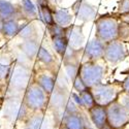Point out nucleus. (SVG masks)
Returning a JSON list of instances; mask_svg holds the SVG:
<instances>
[{"instance_id": "nucleus-18", "label": "nucleus", "mask_w": 129, "mask_h": 129, "mask_svg": "<svg viewBox=\"0 0 129 129\" xmlns=\"http://www.w3.org/2000/svg\"><path fill=\"white\" fill-rule=\"evenodd\" d=\"M39 44L36 40V38L32 39H24L22 44H20L19 48L20 50L24 53V55L28 59H33L34 57L37 56V53L39 50Z\"/></svg>"}, {"instance_id": "nucleus-30", "label": "nucleus", "mask_w": 129, "mask_h": 129, "mask_svg": "<svg viewBox=\"0 0 129 129\" xmlns=\"http://www.w3.org/2000/svg\"><path fill=\"white\" fill-rule=\"evenodd\" d=\"M120 14L129 13V0H121L119 3V8H118Z\"/></svg>"}, {"instance_id": "nucleus-21", "label": "nucleus", "mask_w": 129, "mask_h": 129, "mask_svg": "<svg viewBox=\"0 0 129 129\" xmlns=\"http://www.w3.org/2000/svg\"><path fill=\"white\" fill-rule=\"evenodd\" d=\"M19 29H20V24H19L18 20L12 19V20L4 21L2 35L6 38H12V37L18 35Z\"/></svg>"}, {"instance_id": "nucleus-4", "label": "nucleus", "mask_w": 129, "mask_h": 129, "mask_svg": "<svg viewBox=\"0 0 129 129\" xmlns=\"http://www.w3.org/2000/svg\"><path fill=\"white\" fill-rule=\"evenodd\" d=\"M118 24L117 20L110 16H101L96 21V37L100 41L110 42L118 39Z\"/></svg>"}, {"instance_id": "nucleus-25", "label": "nucleus", "mask_w": 129, "mask_h": 129, "mask_svg": "<svg viewBox=\"0 0 129 129\" xmlns=\"http://www.w3.org/2000/svg\"><path fill=\"white\" fill-rule=\"evenodd\" d=\"M36 57H37V60L39 62H41L42 64H45V65H47V66L51 65V64L54 62V58L50 54V52L46 48L41 47V46L39 47V50H38Z\"/></svg>"}, {"instance_id": "nucleus-2", "label": "nucleus", "mask_w": 129, "mask_h": 129, "mask_svg": "<svg viewBox=\"0 0 129 129\" xmlns=\"http://www.w3.org/2000/svg\"><path fill=\"white\" fill-rule=\"evenodd\" d=\"M22 97L30 113L47 112L49 104V95L34 81L30 83Z\"/></svg>"}, {"instance_id": "nucleus-29", "label": "nucleus", "mask_w": 129, "mask_h": 129, "mask_svg": "<svg viewBox=\"0 0 129 129\" xmlns=\"http://www.w3.org/2000/svg\"><path fill=\"white\" fill-rule=\"evenodd\" d=\"M72 86H73V89L76 90L78 93H81V92H83V91H85V90L88 89V87H87V86H86V84L84 83V81H83V79L81 78L80 74H79V76H77L76 79L72 81Z\"/></svg>"}, {"instance_id": "nucleus-19", "label": "nucleus", "mask_w": 129, "mask_h": 129, "mask_svg": "<svg viewBox=\"0 0 129 129\" xmlns=\"http://www.w3.org/2000/svg\"><path fill=\"white\" fill-rule=\"evenodd\" d=\"M53 15H54L55 23L57 25H59L63 28H66V27L70 26L72 17L67 9H64V8L56 9L55 12H53Z\"/></svg>"}, {"instance_id": "nucleus-12", "label": "nucleus", "mask_w": 129, "mask_h": 129, "mask_svg": "<svg viewBox=\"0 0 129 129\" xmlns=\"http://www.w3.org/2000/svg\"><path fill=\"white\" fill-rule=\"evenodd\" d=\"M90 121L96 129H104L107 126V114L106 107L95 104L90 110H88Z\"/></svg>"}, {"instance_id": "nucleus-16", "label": "nucleus", "mask_w": 129, "mask_h": 129, "mask_svg": "<svg viewBox=\"0 0 129 129\" xmlns=\"http://www.w3.org/2000/svg\"><path fill=\"white\" fill-rule=\"evenodd\" d=\"M34 82L44 90L48 95H50L56 88L55 77H52L48 73H37Z\"/></svg>"}, {"instance_id": "nucleus-34", "label": "nucleus", "mask_w": 129, "mask_h": 129, "mask_svg": "<svg viewBox=\"0 0 129 129\" xmlns=\"http://www.w3.org/2000/svg\"><path fill=\"white\" fill-rule=\"evenodd\" d=\"M3 24H4V21L0 19V34H2V30H3Z\"/></svg>"}, {"instance_id": "nucleus-23", "label": "nucleus", "mask_w": 129, "mask_h": 129, "mask_svg": "<svg viewBox=\"0 0 129 129\" xmlns=\"http://www.w3.org/2000/svg\"><path fill=\"white\" fill-rule=\"evenodd\" d=\"M52 41H53V47L55 49L56 53L59 56H61V58H63L64 54H65V52L67 51L69 47L66 38L64 36H57V37L52 38Z\"/></svg>"}, {"instance_id": "nucleus-3", "label": "nucleus", "mask_w": 129, "mask_h": 129, "mask_svg": "<svg viewBox=\"0 0 129 129\" xmlns=\"http://www.w3.org/2000/svg\"><path fill=\"white\" fill-rule=\"evenodd\" d=\"M30 111L23 101L22 96H7L2 107L4 119L14 123H23L29 117Z\"/></svg>"}, {"instance_id": "nucleus-33", "label": "nucleus", "mask_w": 129, "mask_h": 129, "mask_svg": "<svg viewBox=\"0 0 129 129\" xmlns=\"http://www.w3.org/2000/svg\"><path fill=\"white\" fill-rule=\"evenodd\" d=\"M120 19H121V21H122V23H125V24H128V25H129V13L121 14Z\"/></svg>"}, {"instance_id": "nucleus-8", "label": "nucleus", "mask_w": 129, "mask_h": 129, "mask_svg": "<svg viewBox=\"0 0 129 129\" xmlns=\"http://www.w3.org/2000/svg\"><path fill=\"white\" fill-rule=\"evenodd\" d=\"M23 124V129H58L54 117H50L46 112L31 113Z\"/></svg>"}, {"instance_id": "nucleus-27", "label": "nucleus", "mask_w": 129, "mask_h": 129, "mask_svg": "<svg viewBox=\"0 0 129 129\" xmlns=\"http://www.w3.org/2000/svg\"><path fill=\"white\" fill-rule=\"evenodd\" d=\"M118 38L121 40H129V25L125 23L119 24L118 28Z\"/></svg>"}, {"instance_id": "nucleus-7", "label": "nucleus", "mask_w": 129, "mask_h": 129, "mask_svg": "<svg viewBox=\"0 0 129 129\" xmlns=\"http://www.w3.org/2000/svg\"><path fill=\"white\" fill-rule=\"evenodd\" d=\"M80 76L88 88H93L94 86L101 83L104 77V69L102 66L89 61L84 63L80 67Z\"/></svg>"}, {"instance_id": "nucleus-22", "label": "nucleus", "mask_w": 129, "mask_h": 129, "mask_svg": "<svg viewBox=\"0 0 129 129\" xmlns=\"http://www.w3.org/2000/svg\"><path fill=\"white\" fill-rule=\"evenodd\" d=\"M21 8H22V12L27 20L33 21V20L37 19L38 12H37V8L34 5V3L32 2V0H22V2H21Z\"/></svg>"}, {"instance_id": "nucleus-28", "label": "nucleus", "mask_w": 129, "mask_h": 129, "mask_svg": "<svg viewBox=\"0 0 129 129\" xmlns=\"http://www.w3.org/2000/svg\"><path fill=\"white\" fill-rule=\"evenodd\" d=\"M48 30H49V33H50L52 38L57 37V36H64V32H65V28L57 25L56 23L50 27H48Z\"/></svg>"}, {"instance_id": "nucleus-5", "label": "nucleus", "mask_w": 129, "mask_h": 129, "mask_svg": "<svg viewBox=\"0 0 129 129\" xmlns=\"http://www.w3.org/2000/svg\"><path fill=\"white\" fill-rule=\"evenodd\" d=\"M96 104L101 106H107L114 101L119 100L121 91L116 85L113 84H98L91 88Z\"/></svg>"}, {"instance_id": "nucleus-35", "label": "nucleus", "mask_w": 129, "mask_h": 129, "mask_svg": "<svg viewBox=\"0 0 129 129\" xmlns=\"http://www.w3.org/2000/svg\"><path fill=\"white\" fill-rule=\"evenodd\" d=\"M87 129H96L95 127H91V126H88V128Z\"/></svg>"}, {"instance_id": "nucleus-37", "label": "nucleus", "mask_w": 129, "mask_h": 129, "mask_svg": "<svg viewBox=\"0 0 129 129\" xmlns=\"http://www.w3.org/2000/svg\"><path fill=\"white\" fill-rule=\"evenodd\" d=\"M49 1H53V2H56L57 0H49Z\"/></svg>"}, {"instance_id": "nucleus-20", "label": "nucleus", "mask_w": 129, "mask_h": 129, "mask_svg": "<svg viewBox=\"0 0 129 129\" xmlns=\"http://www.w3.org/2000/svg\"><path fill=\"white\" fill-rule=\"evenodd\" d=\"M36 35H37L36 27L31 21L20 25V29L18 32L19 37H21L22 39H32V38H36Z\"/></svg>"}, {"instance_id": "nucleus-15", "label": "nucleus", "mask_w": 129, "mask_h": 129, "mask_svg": "<svg viewBox=\"0 0 129 129\" xmlns=\"http://www.w3.org/2000/svg\"><path fill=\"white\" fill-rule=\"evenodd\" d=\"M23 15L22 8H18L13 2L7 0H0V19L3 21L16 19L19 21V16ZM25 17V16H24Z\"/></svg>"}, {"instance_id": "nucleus-1", "label": "nucleus", "mask_w": 129, "mask_h": 129, "mask_svg": "<svg viewBox=\"0 0 129 129\" xmlns=\"http://www.w3.org/2000/svg\"><path fill=\"white\" fill-rule=\"evenodd\" d=\"M31 72L23 64L15 63L7 83V96H21L30 85Z\"/></svg>"}, {"instance_id": "nucleus-26", "label": "nucleus", "mask_w": 129, "mask_h": 129, "mask_svg": "<svg viewBox=\"0 0 129 129\" xmlns=\"http://www.w3.org/2000/svg\"><path fill=\"white\" fill-rule=\"evenodd\" d=\"M65 71H66V74L69 78V80L73 81L76 79V77L80 74V67L76 63H72L71 61L65 62Z\"/></svg>"}, {"instance_id": "nucleus-13", "label": "nucleus", "mask_w": 129, "mask_h": 129, "mask_svg": "<svg viewBox=\"0 0 129 129\" xmlns=\"http://www.w3.org/2000/svg\"><path fill=\"white\" fill-rule=\"evenodd\" d=\"M64 37L66 38L68 45L74 50L80 49L84 44V34H83V27L77 25H70L65 28Z\"/></svg>"}, {"instance_id": "nucleus-10", "label": "nucleus", "mask_w": 129, "mask_h": 129, "mask_svg": "<svg viewBox=\"0 0 129 129\" xmlns=\"http://www.w3.org/2000/svg\"><path fill=\"white\" fill-rule=\"evenodd\" d=\"M88 126L90 125H88L87 118L81 111H79L64 117L58 129H87Z\"/></svg>"}, {"instance_id": "nucleus-24", "label": "nucleus", "mask_w": 129, "mask_h": 129, "mask_svg": "<svg viewBox=\"0 0 129 129\" xmlns=\"http://www.w3.org/2000/svg\"><path fill=\"white\" fill-rule=\"evenodd\" d=\"M79 95H80L82 103H83V107H85L87 111L90 110L91 107H93L96 104L95 99H94V96H93V93H92L90 88H88L87 90H85V91L79 93Z\"/></svg>"}, {"instance_id": "nucleus-36", "label": "nucleus", "mask_w": 129, "mask_h": 129, "mask_svg": "<svg viewBox=\"0 0 129 129\" xmlns=\"http://www.w3.org/2000/svg\"><path fill=\"white\" fill-rule=\"evenodd\" d=\"M104 129H113V128H111V127H109V126H107L106 128H104Z\"/></svg>"}, {"instance_id": "nucleus-11", "label": "nucleus", "mask_w": 129, "mask_h": 129, "mask_svg": "<svg viewBox=\"0 0 129 129\" xmlns=\"http://www.w3.org/2000/svg\"><path fill=\"white\" fill-rule=\"evenodd\" d=\"M72 12L78 20L83 22H89L95 18V9L86 0H77L71 6Z\"/></svg>"}, {"instance_id": "nucleus-32", "label": "nucleus", "mask_w": 129, "mask_h": 129, "mask_svg": "<svg viewBox=\"0 0 129 129\" xmlns=\"http://www.w3.org/2000/svg\"><path fill=\"white\" fill-rule=\"evenodd\" d=\"M122 90H123V92L125 94L129 95V74L126 77V79L122 83Z\"/></svg>"}, {"instance_id": "nucleus-14", "label": "nucleus", "mask_w": 129, "mask_h": 129, "mask_svg": "<svg viewBox=\"0 0 129 129\" xmlns=\"http://www.w3.org/2000/svg\"><path fill=\"white\" fill-rule=\"evenodd\" d=\"M84 56L91 61L104 57V45L97 37L90 40L84 50Z\"/></svg>"}, {"instance_id": "nucleus-6", "label": "nucleus", "mask_w": 129, "mask_h": 129, "mask_svg": "<svg viewBox=\"0 0 129 129\" xmlns=\"http://www.w3.org/2000/svg\"><path fill=\"white\" fill-rule=\"evenodd\" d=\"M107 125L113 129H124L129 124V113L119 101H114L106 106Z\"/></svg>"}, {"instance_id": "nucleus-17", "label": "nucleus", "mask_w": 129, "mask_h": 129, "mask_svg": "<svg viewBox=\"0 0 129 129\" xmlns=\"http://www.w3.org/2000/svg\"><path fill=\"white\" fill-rule=\"evenodd\" d=\"M8 57H4L0 55V86H5L7 87V83L12 73V69L14 66V62L8 60Z\"/></svg>"}, {"instance_id": "nucleus-9", "label": "nucleus", "mask_w": 129, "mask_h": 129, "mask_svg": "<svg viewBox=\"0 0 129 129\" xmlns=\"http://www.w3.org/2000/svg\"><path fill=\"white\" fill-rule=\"evenodd\" d=\"M126 49L121 40H113L104 46V58L110 63L116 64L126 58Z\"/></svg>"}, {"instance_id": "nucleus-31", "label": "nucleus", "mask_w": 129, "mask_h": 129, "mask_svg": "<svg viewBox=\"0 0 129 129\" xmlns=\"http://www.w3.org/2000/svg\"><path fill=\"white\" fill-rule=\"evenodd\" d=\"M121 100H119L122 104H123V106L125 107V109L128 111V113H129V95L128 94H123L122 96H121Z\"/></svg>"}]
</instances>
